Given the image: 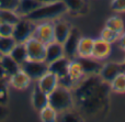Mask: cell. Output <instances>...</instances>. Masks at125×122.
<instances>
[{
  "instance_id": "6da1fadb",
  "label": "cell",
  "mask_w": 125,
  "mask_h": 122,
  "mask_svg": "<svg viewBox=\"0 0 125 122\" xmlns=\"http://www.w3.org/2000/svg\"><path fill=\"white\" fill-rule=\"evenodd\" d=\"M66 12H68V11H67V7L64 3V1L62 0H56L54 2L41 4L39 8L32 11L25 18L37 23V22L41 21H52V20L62 17Z\"/></svg>"
},
{
  "instance_id": "7a4b0ae2",
  "label": "cell",
  "mask_w": 125,
  "mask_h": 122,
  "mask_svg": "<svg viewBox=\"0 0 125 122\" xmlns=\"http://www.w3.org/2000/svg\"><path fill=\"white\" fill-rule=\"evenodd\" d=\"M48 105L52 106L59 114L69 111L73 106V96L70 89L58 85L48 94Z\"/></svg>"
},
{
  "instance_id": "3957f363",
  "label": "cell",
  "mask_w": 125,
  "mask_h": 122,
  "mask_svg": "<svg viewBox=\"0 0 125 122\" xmlns=\"http://www.w3.org/2000/svg\"><path fill=\"white\" fill-rule=\"evenodd\" d=\"M35 26H36V22L25 17H21L19 21L13 25L12 37L17 43H24L28 39L33 36Z\"/></svg>"
},
{
  "instance_id": "277c9868",
  "label": "cell",
  "mask_w": 125,
  "mask_h": 122,
  "mask_svg": "<svg viewBox=\"0 0 125 122\" xmlns=\"http://www.w3.org/2000/svg\"><path fill=\"white\" fill-rule=\"evenodd\" d=\"M24 44H25L29 59L31 61H44L45 59L46 44H44L35 36H31L24 42Z\"/></svg>"
},
{
  "instance_id": "5b68a950",
  "label": "cell",
  "mask_w": 125,
  "mask_h": 122,
  "mask_svg": "<svg viewBox=\"0 0 125 122\" xmlns=\"http://www.w3.org/2000/svg\"><path fill=\"white\" fill-rule=\"evenodd\" d=\"M21 69L28 74L32 80L36 81L48 70V64L45 61H31L28 59L21 65Z\"/></svg>"
},
{
  "instance_id": "8992f818",
  "label": "cell",
  "mask_w": 125,
  "mask_h": 122,
  "mask_svg": "<svg viewBox=\"0 0 125 122\" xmlns=\"http://www.w3.org/2000/svg\"><path fill=\"white\" fill-rule=\"evenodd\" d=\"M33 36L39 39L46 45L53 42L54 41V23H53V21L37 22Z\"/></svg>"
},
{
  "instance_id": "52a82bcc",
  "label": "cell",
  "mask_w": 125,
  "mask_h": 122,
  "mask_svg": "<svg viewBox=\"0 0 125 122\" xmlns=\"http://www.w3.org/2000/svg\"><path fill=\"white\" fill-rule=\"evenodd\" d=\"M112 53V44L104 41L103 39L99 37L95 39L93 42L92 57L97 61H103L106 59Z\"/></svg>"
},
{
  "instance_id": "ba28073f",
  "label": "cell",
  "mask_w": 125,
  "mask_h": 122,
  "mask_svg": "<svg viewBox=\"0 0 125 122\" xmlns=\"http://www.w3.org/2000/svg\"><path fill=\"white\" fill-rule=\"evenodd\" d=\"M36 85L39 86L40 89L43 90L45 94L48 95L59 85V78L54 73L47 70L43 76L40 77L36 80Z\"/></svg>"
},
{
  "instance_id": "9c48e42d",
  "label": "cell",
  "mask_w": 125,
  "mask_h": 122,
  "mask_svg": "<svg viewBox=\"0 0 125 122\" xmlns=\"http://www.w3.org/2000/svg\"><path fill=\"white\" fill-rule=\"evenodd\" d=\"M80 39L79 32L77 29H71L70 34L68 35V37L66 39V41L62 43L64 46V52L65 56L69 59H73V57L76 56V52H77V45L78 41Z\"/></svg>"
},
{
  "instance_id": "30bf717a",
  "label": "cell",
  "mask_w": 125,
  "mask_h": 122,
  "mask_svg": "<svg viewBox=\"0 0 125 122\" xmlns=\"http://www.w3.org/2000/svg\"><path fill=\"white\" fill-rule=\"evenodd\" d=\"M31 83H32V79L22 69H20L19 72H17L15 74L8 77V84L12 88H14V89H17V90L26 89V88L31 85Z\"/></svg>"
},
{
  "instance_id": "8fae6325",
  "label": "cell",
  "mask_w": 125,
  "mask_h": 122,
  "mask_svg": "<svg viewBox=\"0 0 125 122\" xmlns=\"http://www.w3.org/2000/svg\"><path fill=\"white\" fill-rule=\"evenodd\" d=\"M65 56L64 46L62 43H58L56 41H53L46 45V52H45V59L44 61L47 64H51L52 62Z\"/></svg>"
},
{
  "instance_id": "7c38bea8",
  "label": "cell",
  "mask_w": 125,
  "mask_h": 122,
  "mask_svg": "<svg viewBox=\"0 0 125 122\" xmlns=\"http://www.w3.org/2000/svg\"><path fill=\"white\" fill-rule=\"evenodd\" d=\"M93 42H94V39H91L89 36H80L79 41H78L76 56L78 58L92 57Z\"/></svg>"
},
{
  "instance_id": "4fadbf2b",
  "label": "cell",
  "mask_w": 125,
  "mask_h": 122,
  "mask_svg": "<svg viewBox=\"0 0 125 122\" xmlns=\"http://www.w3.org/2000/svg\"><path fill=\"white\" fill-rule=\"evenodd\" d=\"M53 23H54V41L62 44L68 37V35L70 34L73 28L68 22L62 21V20L53 21Z\"/></svg>"
},
{
  "instance_id": "5bb4252c",
  "label": "cell",
  "mask_w": 125,
  "mask_h": 122,
  "mask_svg": "<svg viewBox=\"0 0 125 122\" xmlns=\"http://www.w3.org/2000/svg\"><path fill=\"white\" fill-rule=\"evenodd\" d=\"M84 75L86 74L82 69V66L80 64L79 59H70L68 64V69H67V76L70 78L73 85L82 81Z\"/></svg>"
},
{
  "instance_id": "9a60e30c",
  "label": "cell",
  "mask_w": 125,
  "mask_h": 122,
  "mask_svg": "<svg viewBox=\"0 0 125 122\" xmlns=\"http://www.w3.org/2000/svg\"><path fill=\"white\" fill-rule=\"evenodd\" d=\"M119 73H121V65L117 63H106L100 69V77L103 81L110 83Z\"/></svg>"
},
{
  "instance_id": "2e32d148",
  "label": "cell",
  "mask_w": 125,
  "mask_h": 122,
  "mask_svg": "<svg viewBox=\"0 0 125 122\" xmlns=\"http://www.w3.org/2000/svg\"><path fill=\"white\" fill-rule=\"evenodd\" d=\"M69 61H70V59L67 58L66 56L61 57V58H58V59H56V61L52 62L51 64H48V70L54 73L55 75H57L58 78L66 76Z\"/></svg>"
},
{
  "instance_id": "e0dca14e",
  "label": "cell",
  "mask_w": 125,
  "mask_h": 122,
  "mask_svg": "<svg viewBox=\"0 0 125 122\" xmlns=\"http://www.w3.org/2000/svg\"><path fill=\"white\" fill-rule=\"evenodd\" d=\"M48 105V95L45 94L43 90L39 88V86L35 85L32 92V106L36 111H40L42 108Z\"/></svg>"
},
{
  "instance_id": "ac0fdd59",
  "label": "cell",
  "mask_w": 125,
  "mask_h": 122,
  "mask_svg": "<svg viewBox=\"0 0 125 122\" xmlns=\"http://www.w3.org/2000/svg\"><path fill=\"white\" fill-rule=\"evenodd\" d=\"M40 6H41V3L39 1H36V0H20L19 7L15 10V12L20 17H26L32 11H34L35 9L39 8Z\"/></svg>"
},
{
  "instance_id": "d6986e66",
  "label": "cell",
  "mask_w": 125,
  "mask_h": 122,
  "mask_svg": "<svg viewBox=\"0 0 125 122\" xmlns=\"http://www.w3.org/2000/svg\"><path fill=\"white\" fill-rule=\"evenodd\" d=\"M0 63H1L4 72H6L7 77H10L11 75L15 74L17 72H19V70L21 69V65L18 64L9 54L3 55L2 58H1V61H0Z\"/></svg>"
},
{
  "instance_id": "ffe728a7",
  "label": "cell",
  "mask_w": 125,
  "mask_h": 122,
  "mask_svg": "<svg viewBox=\"0 0 125 122\" xmlns=\"http://www.w3.org/2000/svg\"><path fill=\"white\" fill-rule=\"evenodd\" d=\"M9 55L20 65H22L24 62H26L29 59L28 52H26V47L24 43H17Z\"/></svg>"
},
{
  "instance_id": "44dd1931",
  "label": "cell",
  "mask_w": 125,
  "mask_h": 122,
  "mask_svg": "<svg viewBox=\"0 0 125 122\" xmlns=\"http://www.w3.org/2000/svg\"><path fill=\"white\" fill-rule=\"evenodd\" d=\"M79 62L82 66L84 74H90V73H95L98 70L101 69V66L98 64L97 59L93 57H83V58H79Z\"/></svg>"
},
{
  "instance_id": "7402d4cb",
  "label": "cell",
  "mask_w": 125,
  "mask_h": 122,
  "mask_svg": "<svg viewBox=\"0 0 125 122\" xmlns=\"http://www.w3.org/2000/svg\"><path fill=\"white\" fill-rule=\"evenodd\" d=\"M39 113H40V119L43 122H55L59 117L58 112L50 105L42 108L39 111Z\"/></svg>"
},
{
  "instance_id": "603a6c76",
  "label": "cell",
  "mask_w": 125,
  "mask_h": 122,
  "mask_svg": "<svg viewBox=\"0 0 125 122\" xmlns=\"http://www.w3.org/2000/svg\"><path fill=\"white\" fill-rule=\"evenodd\" d=\"M110 88L114 92L124 94L125 92V73L121 72L110 81Z\"/></svg>"
},
{
  "instance_id": "cb8c5ba5",
  "label": "cell",
  "mask_w": 125,
  "mask_h": 122,
  "mask_svg": "<svg viewBox=\"0 0 125 122\" xmlns=\"http://www.w3.org/2000/svg\"><path fill=\"white\" fill-rule=\"evenodd\" d=\"M20 15L13 10H2L0 9V23H10L14 25L20 20Z\"/></svg>"
},
{
  "instance_id": "d4e9b609",
  "label": "cell",
  "mask_w": 125,
  "mask_h": 122,
  "mask_svg": "<svg viewBox=\"0 0 125 122\" xmlns=\"http://www.w3.org/2000/svg\"><path fill=\"white\" fill-rule=\"evenodd\" d=\"M105 26L114 30L115 32L120 33L121 34L124 31V21L121 17L119 15H113V17H110L105 22Z\"/></svg>"
},
{
  "instance_id": "484cf974",
  "label": "cell",
  "mask_w": 125,
  "mask_h": 122,
  "mask_svg": "<svg viewBox=\"0 0 125 122\" xmlns=\"http://www.w3.org/2000/svg\"><path fill=\"white\" fill-rule=\"evenodd\" d=\"M15 44L17 42L12 36H0V52L3 55L10 54Z\"/></svg>"
},
{
  "instance_id": "4316f807",
  "label": "cell",
  "mask_w": 125,
  "mask_h": 122,
  "mask_svg": "<svg viewBox=\"0 0 125 122\" xmlns=\"http://www.w3.org/2000/svg\"><path fill=\"white\" fill-rule=\"evenodd\" d=\"M119 36H120V33L115 32L114 30L108 28V26H104V28L102 29L101 33H100V37L111 44L116 43L117 40H119Z\"/></svg>"
},
{
  "instance_id": "83f0119b",
  "label": "cell",
  "mask_w": 125,
  "mask_h": 122,
  "mask_svg": "<svg viewBox=\"0 0 125 122\" xmlns=\"http://www.w3.org/2000/svg\"><path fill=\"white\" fill-rule=\"evenodd\" d=\"M67 7V11L73 13H79L84 7V0H62Z\"/></svg>"
},
{
  "instance_id": "f1b7e54d",
  "label": "cell",
  "mask_w": 125,
  "mask_h": 122,
  "mask_svg": "<svg viewBox=\"0 0 125 122\" xmlns=\"http://www.w3.org/2000/svg\"><path fill=\"white\" fill-rule=\"evenodd\" d=\"M9 101L8 79H0V105L7 106Z\"/></svg>"
},
{
  "instance_id": "f546056e",
  "label": "cell",
  "mask_w": 125,
  "mask_h": 122,
  "mask_svg": "<svg viewBox=\"0 0 125 122\" xmlns=\"http://www.w3.org/2000/svg\"><path fill=\"white\" fill-rule=\"evenodd\" d=\"M20 0H0V9L15 11L19 7Z\"/></svg>"
},
{
  "instance_id": "4dcf8cb0",
  "label": "cell",
  "mask_w": 125,
  "mask_h": 122,
  "mask_svg": "<svg viewBox=\"0 0 125 122\" xmlns=\"http://www.w3.org/2000/svg\"><path fill=\"white\" fill-rule=\"evenodd\" d=\"M13 24L0 23V36H12Z\"/></svg>"
},
{
  "instance_id": "1f68e13d",
  "label": "cell",
  "mask_w": 125,
  "mask_h": 122,
  "mask_svg": "<svg viewBox=\"0 0 125 122\" xmlns=\"http://www.w3.org/2000/svg\"><path fill=\"white\" fill-rule=\"evenodd\" d=\"M111 8L116 12H125V0H112Z\"/></svg>"
},
{
  "instance_id": "d6a6232c",
  "label": "cell",
  "mask_w": 125,
  "mask_h": 122,
  "mask_svg": "<svg viewBox=\"0 0 125 122\" xmlns=\"http://www.w3.org/2000/svg\"><path fill=\"white\" fill-rule=\"evenodd\" d=\"M117 43H119V47L125 53V30L120 34L119 40H117Z\"/></svg>"
},
{
  "instance_id": "836d02e7",
  "label": "cell",
  "mask_w": 125,
  "mask_h": 122,
  "mask_svg": "<svg viewBox=\"0 0 125 122\" xmlns=\"http://www.w3.org/2000/svg\"><path fill=\"white\" fill-rule=\"evenodd\" d=\"M8 114H9V111H8V108H7V106L0 105V120L7 118V117H8Z\"/></svg>"
},
{
  "instance_id": "e575fe53",
  "label": "cell",
  "mask_w": 125,
  "mask_h": 122,
  "mask_svg": "<svg viewBox=\"0 0 125 122\" xmlns=\"http://www.w3.org/2000/svg\"><path fill=\"white\" fill-rule=\"evenodd\" d=\"M0 79H8L7 74H6V72H4L3 67H2L1 63H0Z\"/></svg>"
},
{
  "instance_id": "d590c367",
  "label": "cell",
  "mask_w": 125,
  "mask_h": 122,
  "mask_svg": "<svg viewBox=\"0 0 125 122\" xmlns=\"http://www.w3.org/2000/svg\"><path fill=\"white\" fill-rule=\"evenodd\" d=\"M36 1H39L41 4H45V3H50V2H54L56 0H36Z\"/></svg>"
},
{
  "instance_id": "8d00e7d4",
  "label": "cell",
  "mask_w": 125,
  "mask_h": 122,
  "mask_svg": "<svg viewBox=\"0 0 125 122\" xmlns=\"http://www.w3.org/2000/svg\"><path fill=\"white\" fill-rule=\"evenodd\" d=\"M2 56H3V54H2L1 52H0V61H1V58H2Z\"/></svg>"
}]
</instances>
